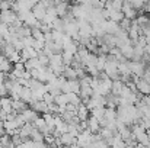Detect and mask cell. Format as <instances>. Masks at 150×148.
Here are the masks:
<instances>
[{"label": "cell", "instance_id": "obj_37", "mask_svg": "<svg viewBox=\"0 0 150 148\" xmlns=\"http://www.w3.org/2000/svg\"><path fill=\"white\" fill-rule=\"evenodd\" d=\"M0 144H1V147H9L10 144H13V142H12V137H10L9 134L1 135V137H0Z\"/></svg>", "mask_w": 150, "mask_h": 148}, {"label": "cell", "instance_id": "obj_34", "mask_svg": "<svg viewBox=\"0 0 150 148\" xmlns=\"http://www.w3.org/2000/svg\"><path fill=\"white\" fill-rule=\"evenodd\" d=\"M73 61H74V55L71 52L63 51V62H64V65H71Z\"/></svg>", "mask_w": 150, "mask_h": 148}, {"label": "cell", "instance_id": "obj_3", "mask_svg": "<svg viewBox=\"0 0 150 148\" xmlns=\"http://www.w3.org/2000/svg\"><path fill=\"white\" fill-rule=\"evenodd\" d=\"M121 12L124 13V18H127V19H130V20H136V18L139 16V10H136V9H134L130 3H127V1H124Z\"/></svg>", "mask_w": 150, "mask_h": 148}, {"label": "cell", "instance_id": "obj_21", "mask_svg": "<svg viewBox=\"0 0 150 148\" xmlns=\"http://www.w3.org/2000/svg\"><path fill=\"white\" fill-rule=\"evenodd\" d=\"M32 99H34V96H32V90H31V87H23L22 89V93H21V100H23L25 103H31L32 102Z\"/></svg>", "mask_w": 150, "mask_h": 148}, {"label": "cell", "instance_id": "obj_19", "mask_svg": "<svg viewBox=\"0 0 150 148\" xmlns=\"http://www.w3.org/2000/svg\"><path fill=\"white\" fill-rule=\"evenodd\" d=\"M41 67L42 65H41V62H40L38 58H31V60L25 61V68L28 71H32V70H37V68H41Z\"/></svg>", "mask_w": 150, "mask_h": 148}, {"label": "cell", "instance_id": "obj_1", "mask_svg": "<svg viewBox=\"0 0 150 148\" xmlns=\"http://www.w3.org/2000/svg\"><path fill=\"white\" fill-rule=\"evenodd\" d=\"M130 68H131L133 76L143 77L144 71H146V62H143V61H130Z\"/></svg>", "mask_w": 150, "mask_h": 148}, {"label": "cell", "instance_id": "obj_11", "mask_svg": "<svg viewBox=\"0 0 150 148\" xmlns=\"http://www.w3.org/2000/svg\"><path fill=\"white\" fill-rule=\"evenodd\" d=\"M57 18H58V15H57L55 6H51V7L47 9V15H45V18L42 19V23H45V25H52V22H54Z\"/></svg>", "mask_w": 150, "mask_h": 148}, {"label": "cell", "instance_id": "obj_38", "mask_svg": "<svg viewBox=\"0 0 150 148\" xmlns=\"http://www.w3.org/2000/svg\"><path fill=\"white\" fill-rule=\"evenodd\" d=\"M38 60H40V62H41L42 67H50V57L45 55L44 52H41V54L38 55Z\"/></svg>", "mask_w": 150, "mask_h": 148}, {"label": "cell", "instance_id": "obj_30", "mask_svg": "<svg viewBox=\"0 0 150 148\" xmlns=\"http://www.w3.org/2000/svg\"><path fill=\"white\" fill-rule=\"evenodd\" d=\"M54 103L58 105V106H66V105L69 103V95H67V93H61V95L55 96Z\"/></svg>", "mask_w": 150, "mask_h": 148}, {"label": "cell", "instance_id": "obj_25", "mask_svg": "<svg viewBox=\"0 0 150 148\" xmlns=\"http://www.w3.org/2000/svg\"><path fill=\"white\" fill-rule=\"evenodd\" d=\"M124 86H125V83H122L121 80H114L112 81V90H111V93L115 95V96H120V93H121V90H122Z\"/></svg>", "mask_w": 150, "mask_h": 148}, {"label": "cell", "instance_id": "obj_39", "mask_svg": "<svg viewBox=\"0 0 150 148\" xmlns=\"http://www.w3.org/2000/svg\"><path fill=\"white\" fill-rule=\"evenodd\" d=\"M9 61L12 62V64H16V62H19V61H22V57H21V51H15L10 57H9Z\"/></svg>", "mask_w": 150, "mask_h": 148}, {"label": "cell", "instance_id": "obj_51", "mask_svg": "<svg viewBox=\"0 0 150 148\" xmlns=\"http://www.w3.org/2000/svg\"><path fill=\"white\" fill-rule=\"evenodd\" d=\"M3 122H4V121H1V118H0V126H3Z\"/></svg>", "mask_w": 150, "mask_h": 148}, {"label": "cell", "instance_id": "obj_9", "mask_svg": "<svg viewBox=\"0 0 150 148\" xmlns=\"http://www.w3.org/2000/svg\"><path fill=\"white\" fill-rule=\"evenodd\" d=\"M38 55H40V52L35 51L32 47H25V48L21 51V57H22L23 61H28L31 58H38Z\"/></svg>", "mask_w": 150, "mask_h": 148}, {"label": "cell", "instance_id": "obj_17", "mask_svg": "<svg viewBox=\"0 0 150 148\" xmlns=\"http://www.w3.org/2000/svg\"><path fill=\"white\" fill-rule=\"evenodd\" d=\"M63 76H64V77H66L67 80H79V79H77V73H76V68H74V67H71V65H66Z\"/></svg>", "mask_w": 150, "mask_h": 148}, {"label": "cell", "instance_id": "obj_2", "mask_svg": "<svg viewBox=\"0 0 150 148\" xmlns=\"http://www.w3.org/2000/svg\"><path fill=\"white\" fill-rule=\"evenodd\" d=\"M0 19H1V22L3 23H6V25H13L16 20H18V13L15 12V10H12V9H9V10H4V12H0Z\"/></svg>", "mask_w": 150, "mask_h": 148}, {"label": "cell", "instance_id": "obj_28", "mask_svg": "<svg viewBox=\"0 0 150 148\" xmlns=\"http://www.w3.org/2000/svg\"><path fill=\"white\" fill-rule=\"evenodd\" d=\"M122 19H124V13H122L121 10H111V12H109V20L120 23Z\"/></svg>", "mask_w": 150, "mask_h": 148}, {"label": "cell", "instance_id": "obj_53", "mask_svg": "<svg viewBox=\"0 0 150 148\" xmlns=\"http://www.w3.org/2000/svg\"><path fill=\"white\" fill-rule=\"evenodd\" d=\"M7 1H13V0H7Z\"/></svg>", "mask_w": 150, "mask_h": 148}, {"label": "cell", "instance_id": "obj_8", "mask_svg": "<svg viewBox=\"0 0 150 148\" xmlns=\"http://www.w3.org/2000/svg\"><path fill=\"white\" fill-rule=\"evenodd\" d=\"M32 123H34V126H35L37 129H40V131H41L44 135H45V134H50V132H51V129L48 128V125H47V122H45V119H44L42 116H41V118L38 116V118H37V119H35Z\"/></svg>", "mask_w": 150, "mask_h": 148}, {"label": "cell", "instance_id": "obj_40", "mask_svg": "<svg viewBox=\"0 0 150 148\" xmlns=\"http://www.w3.org/2000/svg\"><path fill=\"white\" fill-rule=\"evenodd\" d=\"M9 9H12V1L0 0V12H4V10H9Z\"/></svg>", "mask_w": 150, "mask_h": 148}, {"label": "cell", "instance_id": "obj_4", "mask_svg": "<svg viewBox=\"0 0 150 148\" xmlns=\"http://www.w3.org/2000/svg\"><path fill=\"white\" fill-rule=\"evenodd\" d=\"M137 84V92L142 95V96H150V81L146 79H139V81L136 83Z\"/></svg>", "mask_w": 150, "mask_h": 148}, {"label": "cell", "instance_id": "obj_10", "mask_svg": "<svg viewBox=\"0 0 150 148\" xmlns=\"http://www.w3.org/2000/svg\"><path fill=\"white\" fill-rule=\"evenodd\" d=\"M103 29H105V32L109 34V35H117V32H118L121 28H120V23H117V22L105 20V23H103Z\"/></svg>", "mask_w": 150, "mask_h": 148}, {"label": "cell", "instance_id": "obj_15", "mask_svg": "<svg viewBox=\"0 0 150 148\" xmlns=\"http://www.w3.org/2000/svg\"><path fill=\"white\" fill-rule=\"evenodd\" d=\"M118 73H120V76H133L131 68H130V60L118 64Z\"/></svg>", "mask_w": 150, "mask_h": 148}, {"label": "cell", "instance_id": "obj_47", "mask_svg": "<svg viewBox=\"0 0 150 148\" xmlns=\"http://www.w3.org/2000/svg\"><path fill=\"white\" fill-rule=\"evenodd\" d=\"M146 54H147V55L150 57V44L147 45V47H146Z\"/></svg>", "mask_w": 150, "mask_h": 148}, {"label": "cell", "instance_id": "obj_20", "mask_svg": "<svg viewBox=\"0 0 150 148\" xmlns=\"http://www.w3.org/2000/svg\"><path fill=\"white\" fill-rule=\"evenodd\" d=\"M12 109L18 113H22L25 109H28V103H25L23 100H12Z\"/></svg>", "mask_w": 150, "mask_h": 148}, {"label": "cell", "instance_id": "obj_29", "mask_svg": "<svg viewBox=\"0 0 150 148\" xmlns=\"http://www.w3.org/2000/svg\"><path fill=\"white\" fill-rule=\"evenodd\" d=\"M15 35L18 36V38H26V36H31V28L29 26H22V28H19V29H16V32H15Z\"/></svg>", "mask_w": 150, "mask_h": 148}, {"label": "cell", "instance_id": "obj_52", "mask_svg": "<svg viewBox=\"0 0 150 148\" xmlns=\"http://www.w3.org/2000/svg\"><path fill=\"white\" fill-rule=\"evenodd\" d=\"M0 73H3V70H1V65H0Z\"/></svg>", "mask_w": 150, "mask_h": 148}, {"label": "cell", "instance_id": "obj_18", "mask_svg": "<svg viewBox=\"0 0 150 148\" xmlns=\"http://www.w3.org/2000/svg\"><path fill=\"white\" fill-rule=\"evenodd\" d=\"M120 49H121V54H122L127 60H133V55H134V45L127 44V45L120 47Z\"/></svg>", "mask_w": 150, "mask_h": 148}, {"label": "cell", "instance_id": "obj_6", "mask_svg": "<svg viewBox=\"0 0 150 148\" xmlns=\"http://www.w3.org/2000/svg\"><path fill=\"white\" fill-rule=\"evenodd\" d=\"M29 107L38 113H48V105L44 100H32L29 103Z\"/></svg>", "mask_w": 150, "mask_h": 148}, {"label": "cell", "instance_id": "obj_54", "mask_svg": "<svg viewBox=\"0 0 150 148\" xmlns=\"http://www.w3.org/2000/svg\"><path fill=\"white\" fill-rule=\"evenodd\" d=\"M149 67H150V61H149Z\"/></svg>", "mask_w": 150, "mask_h": 148}, {"label": "cell", "instance_id": "obj_32", "mask_svg": "<svg viewBox=\"0 0 150 148\" xmlns=\"http://www.w3.org/2000/svg\"><path fill=\"white\" fill-rule=\"evenodd\" d=\"M105 65H106V55L105 54H99L98 55V61H96V68L102 73L105 70Z\"/></svg>", "mask_w": 150, "mask_h": 148}, {"label": "cell", "instance_id": "obj_13", "mask_svg": "<svg viewBox=\"0 0 150 148\" xmlns=\"http://www.w3.org/2000/svg\"><path fill=\"white\" fill-rule=\"evenodd\" d=\"M32 13H34V16H35L38 20H41V22H42V19H44V18H45V15H47V7H44L41 3H38V4H35V6H34Z\"/></svg>", "mask_w": 150, "mask_h": 148}, {"label": "cell", "instance_id": "obj_50", "mask_svg": "<svg viewBox=\"0 0 150 148\" xmlns=\"http://www.w3.org/2000/svg\"><path fill=\"white\" fill-rule=\"evenodd\" d=\"M139 148H150V147H144V145H140V144H139Z\"/></svg>", "mask_w": 150, "mask_h": 148}, {"label": "cell", "instance_id": "obj_31", "mask_svg": "<svg viewBox=\"0 0 150 148\" xmlns=\"http://www.w3.org/2000/svg\"><path fill=\"white\" fill-rule=\"evenodd\" d=\"M64 28H66V22L63 20V18H57V19L52 22V29H54V31L64 32Z\"/></svg>", "mask_w": 150, "mask_h": 148}, {"label": "cell", "instance_id": "obj_12", "mask_svg": "<svg viewBox=\"0 0 150 148\" xmlns=\"http://www.w3.org/2000/svg\"><path fill=\"white\" fill-rule=\"evenodd\" d=\"M34 123L32 122H26L21 129H19V135L22 137V140L25 141V140H28L29 137H31V134H32V131H34Z\"/></svg>", "mask_w": 150, "mask_h": 148}, {"label": "cell", "instance_id": "obj_26", "mask_svg": "<svg viewBox=\"0 0 150 148\" xmlns=\"http://www.w3.org/2000/svg\"><path fill=\"white\" fill-rule=\"evenodd\" d=\"M55 116L57 115H54V113H42V118L45 119V122H47V125L51 131L55 129Z\"/></svg>", "mask_w": 150, "mask_h": 148}, {"label": "cell", "instance_id": "obj_23", "mask_svg": "<svg viewBox=\"0 0 150 148\" xmlns=\"http://www.w3.org/2000/svg\"><path fill=\"white\" fill-rule=\"evenodd\" d=\"M0 106H1V109L4 110V112H7V113H10V112H13V109H12V99L10 97H0Z\"/></svg>", "mask_w": 150, "mask_h": 148}, {"label": "cell", "instance_id": "obj_41", "mask_svg": "<svg viewBox=\"0 0 150 148\" xmlns=\"http://www.w3.org/2000/svg\"><path fill=\"white\" fill-rule=\"evenodd\" d=\"M22 41H23V45H25V47H32V45H34V42H35V39H34L32 36L22 38Z\"/></svg>", "mask_w": 150, "mask_h": 148}, {"label": "cell", "instance_id": "obj_42", "mask_svg": "<svg viewBox=\"0 0 150 148\" xmlns=\"http://www.w3.org/2000/svg\"><path fill=\"white\" fill-rule=\"evenodd\" d=\"M54 99L55 97L51 95L50 92H48V93H45V95H44V99H42V100H44L47 105H52V103H54Z\"/></svg>", "mask_w": 150, "mask_h": 148}, {"label": "cell", "instance_id": "obj_27", "mask_svg": "<svg viewBox=\"0 0 150 148\" xmlns=\"http://www.w3.org/2000/svg\"><path fill=\"white\" fill-rule=\"evenodd\" d=\"M16 49H15V47L12 45V42H4L3 45H1V54L4 55V57H10L13 52H15Z\"/></svg>", "mask_w": 150, "mask_h": 148}, {"label": "cell", "instance_id": "obj_35", "mask_svg": "<svg viewBox=\"0 0 150 148\" xmlns=\"http://www.w3.org/2000/svg\"><path fill=\"white\" fill-rule=\"evenodd\" d=\"M105 109L106 107H96V109H93V110H91V115L92 116H95L96 119H103L105 118Z\"/></svg>", "mask_w": 150, "mask_h": 148}, {"label": "cell", "instance_id": "obj_5", "mask_svg": "<svg viewBox=\"0 0 150 148\" xmlns=\"http://www.w3.org/2000/svg\"><path fill=\"white\" fill-rule=\"evenodd\" d=\"M54 6H55V10H57L58 18H64V16L70 12V6H69V3H67V1L55 0V1H54Z\"/></svg>", "mask_w": 150, "mask_h": 148}, {"label": "cell", "instance_id": "obj_7", "mask_svg": "<svg viewBox=\"0 0 150 148\" xmlns=\"http://www.w3.org/2000/svg\"><path fill=\"white\" fill-rule=\"evenodd\" d=\"M100 122H99V119H96L95 116H89V119H88V129L92 132V134H99V131H100Z\"/></svg>", "mask_w": 150, "mask_h": 148}, {"label": "cell", "instance_id": "obj_24", "mask_svg": "<svg viewBox=\"0 0 150 148\" xmlns=\"http://www.w3.org/2000/svg\"><path fill=\"white\" fill-rule=\"evenodd\" d=\"M31 36L37 41H45V34L41 31V28H31Z\"/></svg>", "mask_w": 150, "mask_h": 148}, {"label": "cell", "instance_id": "obj_33", "mask_svg": "<svg viewBox=\"0 0 150 148\" xmlns=\"http://www.w3.org/2000/svg\"><path fill=\"white\" fill-rule=\"evenodd\" d=\"M31 140H34L35 142H41V141H44V134L40 131V129H37V128H34V131H32V134H31V137H29Z\"/></svg>", "mask_w": 150, "mask_h": 148}, {"label": "cell", "instance_id": "obj_45", "mask_svg": "<svg viewBox=\"0 0 150 148\" xmlns=\"http://www.w3.org/2000/svg\"><path fill=\"white\" fill-rule=\"evenodd\" d=\"M35 148H50V145L45 141H41V142H35Z\"/></svg>", "mask_w": 150, "mask_h": 148}, {"label": "cell", "instance_id": "obj_48", "mask_svg": "<svg viewBox=\"0 0 150 148\" xmlns=\"http://www.w3.org/2000/svg\"><path fill=\"white\" fill-rule=\"evenodd\" d=\"M69 148H80V147H79L77 144H73V145H70V147H69Z\"/></svg>", "mask_w": 150, "mask_h": 148}, {"label": "cell", "instance_id": "obj_22", "mask_svg": "<svg viewBox=\"0 0 150 148\" xmlns=\"http://www.w3.org/2000/svg\"><path fill=\"white\" fill-rule=\"evenodd\" d=\"M22 115L25 116L26 122H34V121L38 118V112H35V110H34V109H31V107L25 109V110L22 112Z\"/></svg>", "mask_w": 150, "mask_h": 148}, {"label": "cell", "instance_id": "obj_44", "mask_svg": "<svg viewBox=\"0 0 150 148\" xmlns=\"http://www.w3.org/2000/svg\"><path fill=\"white\" fill-rule=\"evenodd\" d=\"M23 145H25V148H35V141L31 140V138H28V140L23 141Z\"/></svg>", "mask_w": 150, "mask_h": 148}, {"label": "cell", "instance_id": "obj_14", "mask_svg": "<svg viewBox=\"0 0 150 148\" xmlns=\"http://www.w3.org/2000/svg\"><path fill=\"white\" fill-rule=\"evenodd\" d=\"M89 109H88V106L85 105V103H80L79 106H77V113H76V116L79 118V121H88L89 119Z\"/></svg>", "mask_w": 150, "mask_h": 148}, {"label": "cell", "instance_id": "obj_46", "mask_svg": "<svg viewBox=\"0 0 150 148\" xmlns=\"http://www.w3.org/2000/svg\"><path fill=\"white\" fill-rule=\"evenodd\" d=\"M4 81H6L4 73H0V87H1V86H4Z\"/></svg>", "mask_w": 150, "mask_h": 148}, {"label": "cell", "instance_id": "obj_49", "mask_svg": "<svg viewBox=\"0 0 150 148\" xmlns=\"http://www.w3.org/2000/svg\"><path fill=\"white\" fill-rule=\"evenodd\" d=\"M16 148H25V145H23V142H22V144H19V145H16Z\"/></svg>", "mask_w": 150, "mask_h": 148}, {"label": "cell", "instance_id": "obj_43", "mask_svg": "<svg viewBox=\"0 0 150 148\" xmlns=\"http://www.w3.org/2000/svg\"><path fill=\"white\" fill-rule=\"evenodd\" d=\"M12 142H13L15 145H19V144H22V142H23V140H22V137H21L19 134H16V135H13V137H12Z\"/></svg>", "mask_w": 150, "mask_h": 148}, {"label": "cell", "instance_id": "obj_16", "mask_svg": "<svg viewBox=\"0 0 150 148\" xmlns=\"http://www.w3.org/2000/svg\"><path fill=\"white\" fill-rule=\"evenodd\" d=\"M76 141H77V138L76 137H73L70 132H66V134H63L61 137H60V142L63 144V145H73V144H76Z\"/></svg>", "mask_w": 150, "mask_h": 148}, {"label": "cell", "instance_id": "obj_36", "mask_svg": "<svg viewBox=\"0 0 150 148\" xmlns=\"http://www.w3.org/2000/svg\"><path fill=\"white\" fill-rule=\"evenodd\" d=\"M131 25H133V20H130V19H127V18H124L121 22H120V28L122 29V31H130V28H131Z\"/></svg>", "mask_w": 150, "mask_h": 148}]
</instances>
